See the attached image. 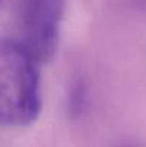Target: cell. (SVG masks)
Returning a JSON list of instances; mask_svg holds the SVG:
<instances>
[{
  "mask_svg": "<svg viewBox=\"0 0 146 147\" xmlns=\"http://www.w3.org/2000/svg\"><path fill=\"white\" fill-rule=\"evenodd\" d=\"M40 63L22 40H0V123L29 126L40 114Z\"/></svg>",
  "mask_w": 146,
  "mask_h": 147,
  "instance_id": "cell-1",
  "label": "cell"
},
{
  "mask_svg": "<svg viewBox=\"0 0 146 147\" xmlns=\"http://www.w3.org/2000/svg\"><path fill=\"white\" fill-rule=\"evenodd\" d=\"M65 0H19L22 42L42 64L57 47Z\"/></svg>",
  "mask_w": 146,
  "mask_h": 147,
  "instance_id": "cell-2",
  "label": "cell"
},
{
  "mask_svg": "<svg viewBox=\"0 0 146 147\" xmlns=\"http://www.w3.org/2000/svg\"><path fill=\"white\" fill-rule=\"evenodd\" d=\"M3 1H4V0H0V7H1V4H3Z\"/></svg>",
  "mask_w": 146,
  "mask_h": 147,
  "instance_id": "cell-3",
  "label": "cell"
}]
</instances>
